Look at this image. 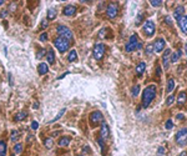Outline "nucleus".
Masks as SVG:
<instances>
[{"label":"nucleus","instance_id":"obj_1","mask_svg":"<svg viewBox=\"0 0 187 156\" xmlns=\"http://www.w3.org/2000/svg\"><path fill=\"white\" fill-rule=\"evenodd\" d=\"M156 92H157V88L156 85H148L147 88H145V90L142 92V106L143 107H148L151 105V102L153 101V99L156 97Z\"/></svg>","mask_w":187,"mask_h":156},{"label":"nucleus","instance_id":"obj_2","mask_svg":"<svg viewBox=\"0 0 187 156\" xmlns=\"http://www.w3.org/2000/svg\"><path fill=\"white\" fill-rule=\"evenodd\" d=\"M155 31H156V26H155V23L152 20H146L142 25V32L146 37H151L155 35Z\"/></svg>","mask_w":187,"mask_h":156},{"label":"nucleus","instance_id":"obj_3","mask_svg":"<svg viewBox=\"0 0 187 156\" xmlns=\"http://www.w3.org/2000/svg\"><path fill=\"white\" fill-rule=\"evenodd\" d=\"M54 45H55V48L59 50V53L63 54L69 49L70 41L64 39V37H61V36H58V37H55V40H54Z\"/></svg>","mask_w":187,"mask_h":156},{"label":"nucleus","instance_id":"obj_4","mask_svg":"<svg viewBox=\"0 0 187 156\" xmlns=\"http://www.w3.org/2000/svg\"><path fill=\"white\" fill-rule=\"evenodd\" d=\"M175 141L177 145L182 146V148L187 145V129L186 127H182V129L177 131V134L175 136Z\"/></svg>","mask_w":187,"mask_h":156},{"label":"nucleus","instance_id":"obj_5","mask_svg":"<svg viewBox=\"0 0 187 156\" xmlns=\"http://www.w3.org/2000/svg\"><path fill=\"white\" fill-rule=\"evenodd\" d=\"M89 121H90V125L92 127L97 126L101 122H104V115H102L101 111H94L90 114V116H89Z\"/></svg>","mask_w":187,"mask_h":156},{"label":"nucleus","instance_id":"obj_6","mask_svg":"<svg viewBox=\"0 0 187 156\" xmlns=\"http://www.w3.org/2000/svg\"><path fill=\"white\" fill-rule=\"evenodd\" d=\"M137 44H138V37L137 34H132L130 37V40L127 41V44L125 45V50L126 53H132L137 49Z\"/></svg>","mask_w":187,"mask_h":156},{"label":"nucleus","instance_id":"obj_7","mask_svg":"<svg viewBox=\"0 0 187 156\" xmlns=\"http://www.w3.org/2000/svg\"><path fill=\"white\" fill-rule=\"evenodd\" d=\"M56 31H58L59 36H61V37H64V39H66V40H69V41L72 39V31L70 30L67 26H65V25H58V28H56Z\"/></svg>","mask_w":187,"mask_h":156},{"label":"nucleus","instance_id":"obj_8","mask_svg":"<svg viewBox=\"0 0 187 156\" xmlns=\"http://www.w3.org/2000/svg\"><path fill=\"white\" fill-rule=\"evenodd\" d=\"M105 45L102 44V42H97V44H95V46H94V58H95L96 60H101L102 58H104L105 55Z\"/></svg>","mask_w":187,"mask_h":156},{"label":"nucleus","instance_id":"obj_9","mask_svg":"<svg viewBox=\"0 0 187 156\" xmlns=\"http://www.w3.org/2000/svg\"><path fill=\"white\" fill-rule=\"evenodd\" d=\"M119 14V5L115 3H110L106 8V16L109 19H115Z\"/></svg>","mask_w":187,"mask_h":156},{"label":"nucleus","instance_id":"obj_10","mask_svg":"<svg viewBox=\"0 0 187 156\" xmlns=\"http://www.w3.org/2000/svg\"><path fill=\"white\" fill-rule=\"evenodd\" d=\"M100 138L104 139V140H107L110 138V127L106 122H102L101 124V127H100Z\"/></svg>","mask_w":187,"mask_h":156},{"label":"nucleus","instance_id":"obj_11","mask_svg":"<svg viewBox=\"0 0 187 156\" xmlns=\"http://www.w3.org/2000/svg\"><path fill=\"white\" fill-rule=\"evenodd\" d=\"M171 54L172 51L170 49H166L163 51V55H162V64H163V68L167 69L170 66V61H171Z\"/></svg>","mask_w":187,"mask_h":156},{"label":"nucleus","instance_id":"obj_12","mask_svg":"<svg viewBox=\"0 0 187 156\" xmlns=\"http://www.w3.org/2000/svg\"><path fill=\"white\" fill-rule=\"evenodd\" d=\"M152 45H153V50H155V53H161V51H163V49H165L166 41H165V39L160 37V39H157L155 41V44H152Z\"/></svg>","mask_w":187,"mask_h":156},{"label":"nucleus","instance_id":"obj_13","mask_svg":"<svg viewBox=\"0 0 187 156\" xmlns=\"http://www.w3.org/2000/svg\"><path fill=\"white\" fill-rule=\"evenodd\" d=\"M63 14H64L65 16H74L75 14H76V6L71 5V4L65 5L64 9H63Z\"/></svg>","mask_w":187,"mask_h":156},{"label":"nucleus","instance_id":"obj_14","mask_svg":"<svg viewBox=\"0 0 187 156\" xmlns=\"http://www.w3.org/2000/svg\"><path fill=\"white\" fill-rule=\"evenodd\" d=\"M183 11H185V9H183V6H182V5H179V6L175 9V11H174V18L176 19L177 21H179L182 16H183Z\"/></svg>","mask_w":187,"mask_h":156},{"label":"nucleus","instance_id":"obj_15","mask_svg":"<svg viewBox=\"0 0 187 156\" xmlns=\"http://www.w3.org/2000/svg\"><path fill=\"white\" fill-rule=\"evenodd\" d=\"M177 23H179V25H180V28H181V30L183 31L185 34L187 35V16H186V15H183V16H182V18L180 19V20L177 21Z\"/></svg>","mask_w":187,"mask_h":156},{"label":"nucleus","instance_id":"obj_16","mask_svg":"<svg viewBox=\"0 0 187 156\" xmlns=\"http://www.w3.org/2000/svg\"><path fill=\"white\" fill-rule=\"evenodd\" d=\"M145 70H146V64H145L143 61H141V63L137 64V66H136V75L137 76H141V75H143Z\"/></svg>","mask_w":187,"mask_h":156},{"label":"nucleus","instance_id":"obj_17","mask_svg":"<svg viewBox=\"0 0 187 156\" xmlns=\"http://www.w3.org/2000/svg\"><path fill=\"white\" fill-rule=\"evenodd\" d=\"M70 141H71V139H70L69 136H63V138L59 139L58 145H59V146H63V148H65V146H69V145H70Z\"/></svg>","mask_w":187,"mask_h":156},{"label":"nucleus","instance_id":"obj_18","mask_svg":"<svg viewBox=\"0 0 187 156\" xmlns=\"http://www.w3.org/2000/svg\"><path fill=\"white\" fill-rule=\"evenodd\" d=\"M48 71H49V66L46 63H41L39 66H37V73H39L40 75H45Z\"/></svg>","mask_w":187,"mask_h":156},{"label":"nucleus","instance_id":"obj_19","mask_svg":"<svg viewBox=\"0 0 187 156\" xmlns=\"http://www.w3.org/2000/svg\"><path fill=\"white\" fill-rule=\"evenodd\" d=\"M187 100V94L185 91H181L179 95H177V104L179 105H182V104H185Z\"/></svg>","mask_w":187,"mask_h":156},{"label":"nucleus","instance_id":"obj_20","mask_svg":"<svg viewBox=\"0 0 187 156\" xmlns=\"http://www.w3.org/2000/svg\"><path fill=\"white\" fill-rule=\"evenodd\" d=\"M46 58H48V63H49L50 65H53V64L55 63V54H54V51L51 50V49L48 51V54H46Z\"/></svg>","mask_w":187,"mask_h":156},{"label":"nucleus","instance_id":"obj_21","mask_svg":"<svg viewBox=\"0 0 187 156\" xmlns=\"http://www.w3.org/2000/svg\"><path fill=\"white\" fill-rule=\"evenodd\" d=\"M174 89H175V80L174 79H168V81H167V88H166V91L170 94L174 91Z\"/></svg>","mask_w":187,"mask_h":156},{"label":"nucleus","instance_id":"obj_22","mask_svg":"<svg viewBox=\"0 0 187 156\" xmlns=\"http://www.w3.org/2000/svg\"><path fill=\"white\" fill-rule=\"evenodd\" d=\"M181 55H182V51L181 50H177V51H175V53H172L171 54V61H172V63H176V61L180 59Z\"/></svg>","mask_w":187,"mask_h":156},{"label":"nucleus","instance_id":"obj_23","mask_svg":"<svg viewBox=\"0 0 187 156\" xmlns=\"http://www.w3.org/2000/svg\"><path fill=\"white\" fill-rule=\"evenodd\" d=\"M67 60L70 61V63H72V61H76L77 60V53L76 50H71L70 51V54L67 56Z\"/></svg>","mask_w":187,"mask_h":156},{"label":"nucleus","instance_id":"obj_24","mask_svg":"<svg viewBox=\"0 0 187 156\" xmlns=\"http://www.w3.org/2000/svg\"><path fill=\"white\" fill-rule=\"evenodd\" d=\"M0 156H6V143L0 141Z\"/></svg>","mask_w":187,"mask_h":156},{"label":"nucleus","instance_id":"obj_25","mask_svg":"<svg viewBox=\"0 0 187 156\" xmlns=\"http://www.w3.org/2000/svg\"><path fill=\"white\" fill-rule=\"evenodd\" d=\"M140 90H141V86H140L138 84H136V85H134L132 86V89H131V92H132V96H138V94H140Z\"/></svg>","mask_w":187,"mask_h":156},{"label":"nucleus","instance_id":"obj_26","mask_svg":"<svg viewBox=\"0 0 187 156\" xmlns=\"http://www.w3.org/2000/svg\"><path fill=\"white\" fill-rule=\"evenodd\" d=\"M25 117H26V112L21 111V112H19V114H16L15 116H14V120L15 121H21V120H24Z\"/></svg>","mask_w":187,"mask_h":156},{"label":"nucleus","instance_id":"obj_27","mask_svg":"<svg viewBox=\"0 0 187 156\" xmlns=\"http://www.w3.org/2000/svg\"><path fill=\"white\" fill-rule=\"evenodd\" d=\"M19 138H20V135H19V131H18V130H13V131H11L10 140H11V141H14V143H16Z\"/></svg>","mask_w":187,"mask_h":156},{"label":"nucleus","instance_id":"obj_28","mask_svg":"<svg viewBox=\"0 0 187 156\" xmlns=\"http://www.w3.org/2000/svg\"><path fill=\"white\" fill-rule=\"evenodd\" d=\"M97 144H99L100 149H101V154L105 156V144H104V139H101V138H97Z\"/></svg>","mask_w":187,"mask_h":156},{"label":"nucleus","instance_id":"obj_29","mask_svg":"<svg viewBox=\"0 0 187 156\" xmlns=\"http://www.w3.org/2000/svg\"><path fill=\"white\" fill-rule=\"evenodd\" d=\"M56 18V10L55 9H49L48 10V19H50V20H54V19Z\"/></svg>","mask_w":187,"mask_h":156},{"label":"nucleus","instance_id":"obj_30","mask_svg":"<svg viewBox=\"0 0 187 156\" xmlns=\"http://www.w3.org/2000/svg\"><path fill=\"white\" fill-rule=\"evenodd\" d=\"M44 145H45V148H46V149H51V148H53V145H54L53 139H50V138L45 139V140H44Z\"/></svg>","mask_w":187,"mask_h":156},{"label":"nucleus","instance_id":"obj_31","mask_svg":"<svg viewBox=\"0 0 187 156\" xmlns=\"http://www.w3.org/2000/svg\"><path fill=\"white\" fill-rule=\"evenodd\" d=\"M14 151H15L16 154H21L22 152V144L16 143L15 146H14Z\"/></svg>","mask_w":187,"mask_h":156},{"label":"nucleus","instance_id":"obj_32","mask_svg":"<svg viewBox=\"0 0 187 156\" xmlns=\"http://www.w3.org/2000/svg\"><path fill=\"white\" fill-rule=\"evenodd\" d=\"M153 45L152 44H148L147 46H146V50H145V54L146 55H152V53H153Z\"/></svg>","mask_w":187,"mask_h":156},{"label":"nucleus","instance_id":"obj_33","mask_svg":"<svg viewBox=\"0 0 187 156\" xmlns=\"http://www.w3.org/2000/svg\"><path fill=\"white\" fill-rule=\"evenodd\" d=\"M65 111H66V109H61V110H60V112H59V114L56 115V116L54 117L53 120H51V122H55V121H58V120L60 119V117H61V116H63V115L65 114Z\"/></svg>","mask_w":187,"mask_h":156},{"label":"nucleus","instance_id":"obj_34","mask_svg":"<svg viewBox=\"0 0 187 156\" xmlns=\"http://www.w3.org/2000/svg\"><path fill=\"white\" fill-rule=\"evenodd\" d=\"M174 101H175V95H170V96L167 97V100H166V105L170 106V105L174 104Z\"/></svg>","mask_w":187,"mask_h":156},{"label":"nucleus","instance_id":"obj_35","mask_svg":"<svg viewBox=\"0 0 187 156\" xmlns=\"http://www.w3.org/2000/svg\"><path fill=\"white\" fill-rule=\"evenodd\" d=\"M150 4H151L152 6H155V8H158V6H161L162 1H161V0H151V1H150Z\"/></svg>","mask_w":187,"mask_h":156},{"label":"nucleus","instance_id":"obj_36","mask_svg":"<svg viewBox=\"0 0 187 156\" xmlns=\"http://www.w3.org/2000/svg\"><path fill=\"white\" fill-rule=\"evenodd\" d=\"M143 20V14H138L137 18H136V21H135V24H136V26H138V24Z\"/></svg>","mask_w":187,"mask_h":156},{"label":"nucleus","instance_id":"obj_37","mask_svg":"<svg viewBox=\"0 0 187 156\" xmlns=\"http://www.w3.org/2000/svg\"><path fill=\"white\" fill-rule=\"evenodd\" d=\"M165 127H166L167 130H171L172 127H174V122H172V120H167V121H166Z\"/></svg>","mask_w":187,"mask_h":156},{"label":"nucleus","instance_id":"obj_38","mask_svg":"<svg viewBox=\"0 0 187 156\" xmlns=\"http://www.w3.org/2000/svg\"><path fill=\"white\" fill-rule=\"evenodd\" d=\"M163 154H165V148H163V146H160L158 150H157V155L158 156H162Z\"/></svg>","mask_w":187,"mask_h":156},{"label":"nucleus","instance_id":"obj_39","mask_svg":"<svg viewBox=\"0 0 187 156\" xmlns=\"http://www.w3.org/2000/svg\"><path fill=\"white\" fill-rule=\"evenodd\" d=\"M165 21H166L167 25H171V24H172V18H171L170 15H166V16H165Z\"/></svg>","mask_w":187,"mask_h":156},{"label":"nucleus","instance_id":"obj_40","mask_svg":"<svg viewBox=\"0 0 187 156\" xmlns=\"http://www.w3.org/2000/svg\"><path fill=\"white\" fill-rule=\"evenodd\" d=\"M46 40H48V34H46V32H43V34H41L40 35V41H46Z\"/></svg>","mask_w":187,"mask_h":156},{"label":"nucleus","instance_id":"obj_41","mask_svg":"<svg viewBox=\"0 0 187 156\" xmlns=\"http://www.w3.org/2000/svg\"><path fill=\"white\" fill-rule=\"evenodd\" d=\"M31 129L32 130H37V129H39V124H37V121H32L31 122Z\"/></svg>","mask_w":187,"mask_h":156},{"label":"nucleus","instance_id":"obj_42","mask_svg":"<svg viewBox=\"0 0 187 156\" xmlns=\"http://www.w3.org/2000/svg\"><path fill=\"white\" fill-rule=\"evenodd\" d=\"M106 32H107V29H101V30L99 31V36H100V37H105V36H106V35H105Z\"/></svg>","mask_w":187,"mask_h":156},{"label":"nucleus","instance_id":"obj_43","mask_svg":"<svg viewBox=\"0 0 187 156\" xmlns=\"http://www.w3.org/2000/svg\"><path fill=\"white\" fill-rule=\"evenodd\" d=\"M161 71H162V70H161V66L158 65L157 68H156V76H157V78H160V75H161Z\"/></svg>","mask_w":187,"mask_h":156},{"label":"nucleus","instance_id":"obj_44","mask_svg":"<svg viewBox=\"0 0 187 156\" xmlns=\"http://www.w3.org/2000/svg\"><path fill=\"white\" fill-rule=\"evenodd\" d=\"M49 21L48 20H43V23H41V28H43V29H46V28H48L49 25Z\"/></svg>","mask_w":187,"mask_h":156},{"label":"nucleus","instance_id":"obj_45","mask_svg":"<svg viewBox=\"0 0 187 156\" xmlns=\"http://www.w3.org/2000/svg\"><path fill=\"white\" fill-rule=\"evenodd\" d=\"M46 53V51L44 50V49H41L40 51H39V53H37V58H43V56H44V54Z\"/></svg>","mask_w":187,"mask_h":156},{"label":"nucleus","instance_id":"obj_46","mask_svg":"<svg viewBox=\"0 0 187 156\" xmlns=\"http://www.w3.org/2000/svg\"><path fill=\"white\" fill-rule=\"evenodd\" d=\"M176 117H177V120H179V121L185 120V116H183V114H179V115H177Z\"/></svg>","mask_w":187,"mask_h":156},{"label":"nucleus","instance_id":"obj_47","mask_svg":"<svg viewBox=\"0 0 187 156\" xmlns=\"http://www.w3.org/2000/svg\"><path fill=\"white\" fill-rule=\"evenodd\" d=\"M66 75H69V71H66V73H65V74H63V75H60V76H58V78H56V80H60V79H64L65 76H66Z\"/></svg>","mask_w":187,"mask_h":156},{"label":"nucleus","instance_id":"obj_48","mask_svg":"<svg viewBox=\"0 0 187 156\" xmlns=\"http://www.w3.org/2000/svg\"><path fill=\"white\" fill-rule=\"evenodd\" d=\"M84 152H91V149L89 146H84Z\"/></svg>","mask_w":187,"mask_h":156},{"label":"nucleus","instance_id":"obj_49","mask_svg":"<svg viewBox=\"0 0 187 156\" xmlns=\"http://www.w3.org/2000/svg\"><path fill=\"white\" fill-rule=\"evenodd\" d=\"M137 49H138V50H141V49H142V42H141V41H138V44H137Z\"/></svg>","mask_w":187,"mask_h":156},{"label":"nucleus","instance_id":"obj_50","mask_svg":"<svg viewBox=\"0 0 187 156\" xmlns=\"http://www.w3.org/2000/svg\"><path fill=\"white\" fill-rule=\"evenodd\" d=\"M6 14H8V11H6V10H4V11L1 13V18H5V16H6Z\"/></svg>","mask_w":187,"mask_h":156},{"label":"nucleus","instance_id":"obj_51","mask_svg":"<svg viewBox=\"0 0 187 156\" xmlns=\"http://www.w3.org/2000/svg\"><path fill=\"white\" fill-rule=\"evenodd\" d=\"M9 83H10V85H13V79H11V74H9Z\"/></svg>","mask_w":187,"mask_h":156},{"label":"nucleus","instance_id":"obj_52","mask_svg":"<svg viewBox=\"0 0 187 156\" xmlns=\"http://www.w3.org/2000/svg\"><path fill=\"white\" fill-rule=\"evenodd\" d=\"M179 156H187V152H186V151H183V152H181Z\"/></svg>","mask_w":187,"mask_h":156},{"label":"nucleus","instance_id":"obj_53","mask_svg":"<svg viewBox=\"0 0 187 156\" xmlns=\"http://www.w3.org/2000/svg\"><path fill=\"white\" fill-rule=\"evenodd\" d=\"M32 107H34V109H37V107H39V105H37V102H34V105H32Z\"/></svg>","mask_w":187,"mask_h":156},{"label":"nucleus","instance_id":"obj_54","mask_svg":"<svg viewBox=\"0 0 187 156\" xmlns=\"http://www.w3.org/2000/svg\"><path fill=\"white\" fill-rule=\"evenodd\" d=\"M4 4V0H0V5H3Z\"/></svg>","mask_w":187,"mask_h":156},{"label":"nucleus","instance_id":"obj_55","mask_svg":"<svg viewBox=\"0 0 187 156\" xmlns=\"http://www.w3.org/2000/svg\"><path fill=\"white\" fill-rule=\"evenodd\" d=\"M77 156H84V155H77Z\"/></svg>","mask_w":187,"mask_h":156},{"label":"nucleus","instance_id":"obj_56","mask_svg":"<svg viewBox=\"0 0 187 156\" xmlns=\"http://www.w3.org/2000/svg\"><path fill=\"white\" fill-rule=\"evenodd\" d=\"M10 156H14V155H10Z\"/></svg>","mask_w":187,"mask_h":156}]
</instances>
